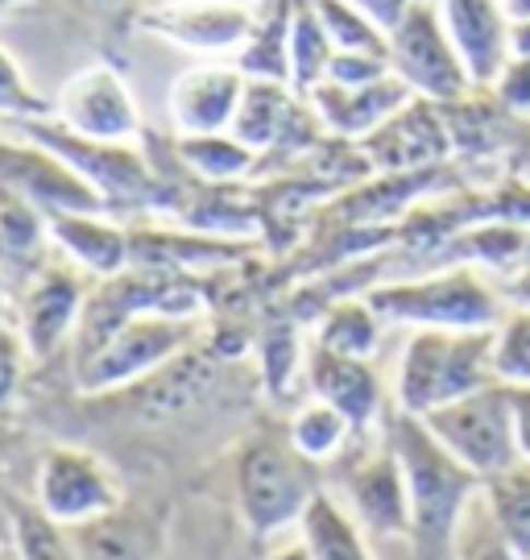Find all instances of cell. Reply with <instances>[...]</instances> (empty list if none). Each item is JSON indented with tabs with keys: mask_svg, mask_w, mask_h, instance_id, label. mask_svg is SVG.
<instances>
[{
	"mask_svg": "<svg viewBox=\"0 0 530 560\" xmlns=\"http://www.w3.org/2000/svg\"><path fill=\"white\" fill-rule=\"evenodd\" d=\"M502 4H506V13H510L514 25L530 21V0H502Z\"/></svg>",
	"mask_w": 530,
	"mask_h": 560,
	"instance_id": "cell-41",
	"label": "cell"
},
{
	"mask_svg": "<svg viewBox=\"0 0 530 560\" xmlns=\"http://www.w3.org/2000/svg\"><path fill=\"white\" fill-rule=\"evenodd\" d=\"M245 71L236 62H199L175 75L166 92V108L175 120L178 138H199V133H228L245 92Z\"/></svg>",
	"mask_w": 530,
	"mask_h": 560,
	"instance_id": "cell-16",
	"label": "cell"
},
{
	"mask_svg": "<svg viewBox=\"0 0 530 560\" xmlns=\"http://www.w3.org/2000/svg\"><path fill=\"white\" fill-rule=\"evenodd\" d=\"M34 506L59 527H83L120 506L113 469L83 448H50L34 478Z\"/></svg>",
	"mask_w": 530,
	"mask_h": 560,
	"instance_id": "cell-9",
	"label": "cell"
},
{
	"mask_svg": "<svg viewBox=\"0 0 530 560\" xmlns=\"http://www.w3.org/2000/svg\"><path fill=\"white\" fill-rule=\"evenodd\" d=\"M0 560H17V552H9V548L0 544Z\"/></svg>",
	"mask_w": 530,
	"mask_h": 560,
	"instance_id": "cell-45",
	"label": "cell"
},
{
	"mask_svg": "<svg viewBox=\"0 0 530 560\" xmlns=\"http://www.w3.org/2000/svg\"><path fill=\"white\" fill-rule=\"evenodd\" d=\"M353 423L344 411H335L332 402L323 399H311L307 407H298L295 420H291V432H286V441L295 444L303 457L319 465V460H332L344 453V444L353 441Z\"/></svg>",
	"mask_w": 530,
	"mask_h": 560,
	"instance_id": "cell-25",
	"label": "cell"
},
{
	"mask_svg": "<svg viewBox=\"0 0 530 560\" xmlns=\"http://www.w3.org/2000/svg\"><path fill=\"white\" fill-rule=\"evenodd\" d=\"M138 21L145 34L196 55H236L254 30V13L240 0H157Z\"/></svg>",
	"mask_w": 530,
	"mask_h": 560,
	"instance_id": "cell-13",
	"label": "cell"
},
{
	"mask_svg": "<svg viewBox=\"0 0 530 560\" xmlns=\"http://www.w3.org/2000/svg\"><path fill=\"white\" fill-rule=\"evenodd\" d=\"M50 241L46 212L0 183V258H34Z\"/></svg>",
	"mask_w": 530,
	"mask_h": 560,
	"instance_id": "cell-28",
	"label": "cell"
},
{
	"mask_svg": "<svg viewBox=\"0 0 530 560\" xmlns=\"http://www.w3.org/2000/svg\"><path fill=\"white\" fill-rule=\"evenodd\" d=\"M261 560H311V552H307V544L298 540V544H291V548H274L270 557H261Z\"/></svg>",
	"mask_w": 530,
	"mask_h": 560,
	"instance_id": "cell-40",
	"label": "cell"
},
{
	"mask_svg": "<svg viewBox=\"0 0 530 560\" xmlns=\"http://www.w3.org/2000/svg\"><path fill=\"white\" fill-rule=\"evenodd\" d=\"M452 548H456V560H522L510 544L502 540V532L493 527L481 494H476V502L464 511V520H460V527H456Z\"/></svg>",
	"mask_w": 530,
	"mask_h": 560,
	"instance_id": "cell-32",
	"label": "cell"
},
{
	"mask_svg": "<svg viewBox=\"0 0 530 560\" xmlns=\"http://www.w3.org/2000/svg\"><path fill=\"white\" fill-rule=\"evenodd\" d=\"M13 552L17 560H79L71 532L46 520L38 506L13 511Z\"/></svg>",
	"mask_w": 530,
	"mask_h": 560,
	"instance_id": "cell-30",
	"label": "cell"
},
{
	"mask_svg": "<svg viewBox=\"0 0 530 560\" xmlns=\"http://www.w3.org/2000/svg\"><path fill=\"white\" fill-rule=\"evenodd\" d=\"M50 241L62 249V258L87 270L92 279H113L133 266V241L129 229L108 221V212H55L46 217Z\"/></svg>",
	"mask_w": 530,
	"mask_h": 560,
	"instance_id": "cell-20",
	"label": "cell"
},
{
	"mask_svg": "<svg viewBox=\"0 0 530 560\" xmlns=\"http://www.w3.org/2000/svg\"><path fill=\"white\" fill-rule=\"evenodd\" d=\"M407 101H414V92L398 75H381L374 83L361 88H340V83H315L307 104L315 108L319 125L344 141H365L386 117H393Z\"/></svg>",
	"mask_w": 530,
	"mask_h": 560,
	"instance_id": "cell-18",
	"label": "cell"
},
{
	"mask_svg": "<svg viewBox=\"0 0 530 560\" xmlns=\"http://www.w3.org/2000/svg\"><path fill=\"white\" fill-rule=\"evenodd\" d=\"M46 113H50V101L25 80L21 62L0 46V117L30 120V117H46Z\"/></svg>",
	"mask_w": 530,
	"mask_h": 560,
	"instance_id": "cell-33",
	"label": "cell"
},
{
	"mask_svg": "<svg viewBox=\"0 0 530 560\" xmlns=\"http://www.w3.org/2000/svg\"><path fill=\"white\" fill-rule=\"evenodd\" d=\"M349 486V515L361 523V532H374L381 540H411V499L398 453L390 448L386 432L381 444L356 457L344 474Z\"/></svg>",
	"mask_w": 530,
	"mask_h": 560,
	"instance_id": "cell-15",
	"label": "cell"
},
{
	"mask_svg": "<svg viewBox=\"0 0 530 560\" xmlns=\"http://www.w3.org/2000/svg\"><path fill=\"white\" fill-rule=\"evenodd\" d=\"M92 4H104V9H120V4H129V0H92Z\"/></svg>",
	"mask_w": 530,
	"mask_h": 560,
	"instance_id": "cell-44",
	"label": "cell"
},
{
	"mask_svg": "<svg viewBox=\"0 0 530 560\" xmlns=\"http://www.w3.org/2000/svg\"><path fill=\"white\" fill-rule=\"evenodd\" d=\"M55 120L96 141H133L141 138V113L129 83L117 67L92 62L62 83L55 101Z\"/></svg>",
	"mask_w": 530,
	"mask_h": 560,
	"instance_id": "cell-10",
	"label": "cell"
},
{
	"mask_svg": "<svg viewBox=\"0 0 530 560\" xmlns=\"http://www.w3.org/2000/svg\"><path fill=\"white\" fill-rule=\"evenodd\" d=\"M381 316L361 300H340L328 307V316L319 324L315 345L332 349V353H349V358H374L377 340H381Z\"/></svg>",
	"mask_w": 530,
	"mask_h": 560,
	"instance_id": "cell-26",
	"label": "cell"
},
{
	"mask_svg": "<svg viewBox=\"0 0 530 560\" xmlns=\"http://www.w3.org/2000/svg\"><path fill=\"white\" fill-rule=\"evenodd\" d=\"M21 358H25V345H21L17 328L4 324V328H0V416L9 411V402H13V395H17Z\"/></svg>",
	"mask_w": 530,
	"mask_h": 560,
	"instance_id": "cell-36",
	"label": "cell"
},
{
	"mask_svg": "<svg viewBox=\"0 0 530 560\" xmlns=\"http://www.w3.org/2000/svg\"><path fill=\"white\" fill-rule=\"evenodd\" d=\"M30 4H38V0H0V13H13V9H30Z\"/></svg>",
	"mask_w": 530,
	"mask_h": 560,
	"instance_id": "cell-43",
	"label": "cell"
},
{
	"mask_svg": "<svg viewBox=\"0 0 530 560\" xmlns=\"http://www.w3.org/2000/svg\"><path fill=\"white\" fill-rule=\"evenodd\" d=\"M386 441L398 453L402 478H407V499H411V544L423 557L444 552L456 540V527L464 520L476 494L481 478L469 474L460 460L435 441L427 423L407 411L386 416Z\"/></svg>",
	"mask_w": 530,
	"mask_h": 560,
	"instance_id": "cell-1",
	"label": "cell"
},
{
	"mask_svg": "<svg viewBox=\"0 0 530 560\" xmlns=\"http://www.w3.org/2000/svg\"><path fill=\"white\" fill-rule=\"evenodd\" d=\"M17 129H21V138L46 145V150L59 154L75 175H83V179L96 187L99 200L108 203V208H138V203L154 200V191H157L154 166H150L145 154H138L129 141L83 138L75 129L59 125L55 113L17 120Z\"/></svg>",
	"mask_w": 530,
	"mask_h": 560,
	"instance_id": "cell-6",
	"label": "cell"
},
{
	"mask_svg": "<svg viewBox=\"0 0 530 560\" xmlns=\"http://www.w3.org/2000/svg\"><path fill=\"white\" fill-rule=\"evenodd\" d=\"M514 407V444H518V460L530 465V386H510Z\"/></svg>",
	"mask_w": 530,
	"mask_h": 560,
	"instance_id": "cell-37",
	"label": "cell"
},
{
	"mask_svg": "<svg viewBox=\"0 0 530 560\" xmlns=\"http://www.w3.org/2000/svg\"><path fill=\"white\" fill-rule=\"evenodd\" d=\"M349 4H356L361 13H369L386 34H390L393 25H398V18L411 9V0H349Z\"/></svg>",
	"mask_w": 530,
	"mask_h": 560,
	"instance_id": "cell-38",
	"label": "cell"
},
{
	"mask_svg": "<svg viewBox=\"0 0 530 560\" xmlns=\"http://www.w3.org/2000/svg\"><path fill=\"white\" fill-rule=\"evenodd\" d=\"M307 386L311 399L332 402L335 411H344L356 432H365L369 423L381 416V382H377L369 358H349V353H332L323 345H315L307 353Z\"/></svg>",
	"mask_w": 530,
	"mask_h": 560,
	"instance_id": "cell-19",
	"label": "cell"
},
{
	"mask_svg": "<svg viewBox=\"0 0 530 560\" xmlns=\"http://www.w3.org/2000/svg\"><path fill=\"white\" fill-rule=\"evenodd\" d=\"M9 324V287H4V275H0V328Z\"/></svg>",
	"mask_w": 530,
	"mask_h": 560,
	"instance_id": "cell-42",
	"label": "cell"
},
{
	"mask_svg": "<svg viewBox=\"0 0 530 560\" xmlns=\"http://www.w3.org/2000/svg\"><path fill=\"white\" fill-rule=\"evenodd\" d=\"M493 101L502 104L510 117L530 120V55L514 50L510 62L497 71V80L490 83Z\"/></svg>",
	"mask_w": 530,
	"mask_h": 560,
	"instance_id": "cell-34",
	"label": "cell"
},
{
	"mask_svg": "<svg viewBox=\"0 0 530 560\" xmlns=\"http://www.w3.org/2000/svg\"><path fill=\"white\" fill-rule=\"evenodd\" d=\"M374 175H427L432 166L452 159V133L444 108L432 101H407L386 117L365 141H356Z\"/></svg>",
	"mask_w": 530,
	"mask_h": 560,
	"instance_id": "cell-11",
	"label": "cell"
},
{
	"mask_svg": "<svg viewBox=\"0 0 530 560\" xmlns=\"http://www.w3.org/2000/svg\"><path fill=\"white\" fill-rule=\"evenodd\" d=\"M196 332L199 320L191 316L138 312L120 320L92 353L79 358V390L104 395V390H120V386L150 378L157 370H166L182 349H191Z\"/></svg>",
	"mask_w": 530,
	"mask_h": 560,
	"instance_id": "cell-5",
	"label": "cell"
},
{
	"mask_svg": "<svg viewBox=\"0 0 530 560\" xmlns=\"http://www.w3.org/2000/svg\"><path fill=\"white\" fill-rule=\"evenodd\" d=\"M298 540L307 544L311 560H374L361 523L328 490H315V499L307 502L298 520Z\"/></svg>",
	"mask_w": 530,
	"mask_h": 560,
	"instance_id": "cell-22",
	"label": "cell"
},
{
	"mask_svg": "<svg viewBox=\"0 0 530 560\" xmlns=\"http://www.w3.org/2000/svg\"><path fill=\"white\" fill-rule=\"evenodd\" d=\"M493 382V328H419L398 361L393 399L407 416H432Z\"/></svg>",
	"mask_w": 530,
	"mask_h": 560,
	"instance_id": "cell-2",
	"label": "cell"
},
{
	"mask_svg": "<svg viewBox=\"0 0 530 560\" xmlns=\"http://www.w3.org/2000/svg\"><path fill=\"white\" fill-rule=\"evenodd\" d=\"M87 303V287L79 279V266L59 261V266H42L21 291L17 303V337L30 358H50L62 340L79 328Z\"/></svg>",
	"mask_w": 530,
	"mask_h": 560,
	"instance_id": "cell-14",
	"label": "cell"
},
{
	"mask_svg": "<svg viewBox=\"0 0 530 560\" xmlns=\"http://www.w3.org/2000/svg\"><path fill=\"white\" fill-rule=\"evenodd\" d=\"M381 75H390V55H374V50H335L328 62V83L340 88H361V83H374Z\"/></svg>",
	"mask_w": 530,
	"mask_h": 560,
	"instance_id": "cell-35",
	"label": "cell"
},
{
	"mask_svg": "<svg viewBox=\"0 0 530 560\" xmlns=\"http://www.w3.org/2000/svg\"><path fill=\"white\" fill-rule=\"evenodd\" d=\"M506 303L510 307H527L530 312V266H518L506 282Z\"/></svg>",
	"mask_w": 530,
	"mask_h": 560,
	"instance_id": "cell-39",
	"label": "cell"
},
{
	"mask_svg": "<svg viewBox=\"0 0 530 560\" xmlns=\"http://www.w3.org/2000/svg\"><path fill=\"white\" fill-rule=\"evenodd\" d=\"M481 502L490 511L493 527L522 560H530V465L514 460L497 478L481 481Z\"/></svg>",
	"mask_w": 530,
	"mask_h": 560,
	"instance_id": "cell-23",
	"label": "cell"
},
{
	"mask_svg": "<svg viewBox=\"0 0 530 560\" xmlns=\"http://www.w3.org/2000/svg\"><path fill=\"white\" fill-rule=\"evenodd\" d=\"M79 560H154L157 557V527L141 511L117 506L99 520L71 527Z\"/></svg>",
	"mask_w": 530,
	"mask_h": 560,
	"instance_id": "cell-21",
	"label": "cell"
},
{
	"mask_svg": "<svg viewBox=\"0 0 530 560\" xmlns=\"http://www.w3.org/2000/svg\"><path fill=\"white\" fill-rule=\"evenodd\" d=\"M427 423L435 441L444 444L469 474L481 481L497 478L502 469H510L518 460V444H514V407H510V386L493 382L481 386L464 399L439 407L432 416H419Z\"/></svg>",
	"mask_w": 530,
	"mask_h": 560,
	"instance_id": "cell-8",
	"label": "cell"
},
{
	"mask_svg": "<svg viewBox=\"0 0 530 560\" xmlns=\"http://www.w3.org/2000/svg\"><path fill=\"white\" fill-rule=\"evenodd\" d=\"M315 499L311 460L291 441L257 436L236 457V506L257 540H270L298 527L307 502Z\"/></svg>",
	"mask_w": 530,
	"mask_h": 560,
	"instance_id": "cell-4",
	"label": "cell"
},
{
	"mask_svg": "<svg viewBox=\"0 0 530 560\" xmlns=\"http://www.w3.org/2000/svg\"><path fill=\"white\" fill-rule=\"evenodd\" d=\"M493 370L506 386H530V312L506 307L493 328Z\"/></svg>",
	"mask_w": 530,
	"mask_h": 560,
	"instance_id": "cell-31",
	"label": "cell"
},
{
	"mask_svg": "<svg viewBox=\"0 0 530 560\" xmlns=\"http://www.w3.org/2000/svg\"><path fill=\"white\" fill-rule=\"evenodd\" d=\"M335 46L323 30V21L315 13L311 0H303L295 13V30H291V88L298 96H311L315 83H323L328 62H332Z\"/></svg>",
	"mask_w": 530,
	"mask_h": 560,
	"instance_id": "cell-27",
	"label": "cell"
},
{
	"mask_svg": "<svg viewBox=\"0 0 530 560\" xmlns=\"http://www.w3.org/2000/svg\"><path fill=\"white\" fill-rule=\"evenodd\" d=\"M0 183L13 187L17 196L42 208L46 217L55 212H108L92 183L75 175L59 154H50L38 141H0Z\"/></svg>",
	"mask_w": 530,
	"mask_h": 560,
	"instance_id": "cell-12",
	"label": "cell"
},
{
	"mask_svg": "<svg viewBox=\"0 0 530 560\" xmlns=\"http://www.w3.org/2000/svg\"><path fill=\"white\" fill-rule=\"evenodd\" d=\"M381 324L402 328H497L506 316V295L472 266H444L419 279L377 282L365 291Z\"/></svg>",
	"mask_w": 530,
	"mask_h": 560,
	"instance_id": "cell-3",
	"label": "cell"
},
{
	"mask_svg": "<svg viewBox=\"0 0 530 560\" xmlns=\"http://www.w3.org/2000/svg\"><path fill=\"white\" fill-rule=\"evenodd\" d=\"M386 42H390V71L419 101L452 104L476 92L435 0H411V9L398 18Z\"/></svg>",
	"mask_w": 530,
	"mask_h": 560,
	"instance_id": "cell-7",
	"label": "cell"
},
{
	"mask_svg": "<svg viewBox=\"0 0 530 560\" xmlns=\"http://www.w3.org/2000/svg\"><path fill=\"white\" fill-rule=\"evenodd\" d=\"M476 88H490L514 55V21L502 0H435Z\"/></svg>",
	"mask_w": 530,
	"mask_h": 560,
	"instance_id": "cell-17",
	"label": "cell"
},
{
	"mask_svg": "<svg viewBox=\"0 0 530 560\" xmlns=\"http://www.w3.org/2000/svg\"><path fill=\"white\" fill-rule=\"evenodd\" d=\"M328 38H332L335 50H374V55H390V42H386V30L377 25L369 13H361L349 0H311Z\"/></svg>",
	"mask_w": 530,
	"mask_h": 560,
	"instance_id": "cell-29",
	"label": "cell"
},
{
	"mask_svg": "<svg viewBox=\"0 0 530 560\" xmlns=\"http://www.w3.org/2000/svg\"><path fill=\"white\" fill-rule=\"evenodd\" d=\"M178 162L196 175L199 183H240L254 175L261 154H254L245 141L228 133H199V138H178Z\"/></svg>",
	"mask_w": 530,
	"mask_h": 560,
	"instance_id": "cell-24",
	"label": "cell"
}]
</instances>
